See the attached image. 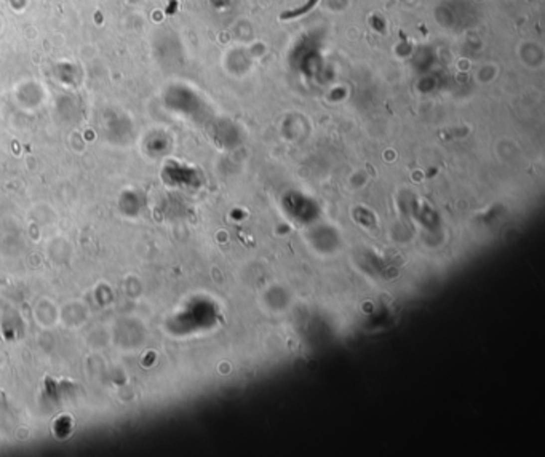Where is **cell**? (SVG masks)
<instances>
[{
    "label": "cell",
    "instance_id": "6da1fadb",
    "mask_svg": "<svg viewBox=\"0 0 545 457\" xmlns=\"http://www.w3.org/2000/svg\"><path fill=\"white\" fill-rule=\"evenodd\" d=\"M317 3H318V0H307V2H306V5L299 6V8H296V10H290V11H285V13H282V14H280V19H293V18L302 16V14H306V13H309L310 10H312V8H314V6H315Z\"/></svg>",
    "mask_w": 545,
    "mask_h": 457
}]
</instances>
